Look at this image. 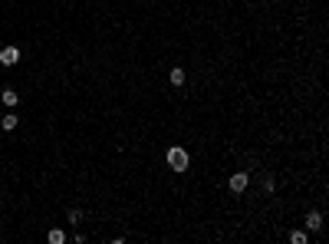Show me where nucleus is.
<instances>
[{"label":"nucleus","mask_w":329,"mask_h":244,"mask_svg":"<svg viewBox=\"0 0 329 244\" xmlns=\"http://www.w3.org/2000/svg\"><path fill=\"white\" fill-rule=\"evenodd\" d=\"M168 165L175 168V172H188V152L181 145H171V149H168Z\"/></svg>","instance_id":"1"},{"label":"nucleus","mask_w":329,"mask_h":244,"mask_svg":"<svg viewBox=\"0 0 329 244\" xmlns=\"http://www.w3.org/2000/svg\"><path fill=\"white\" fill-rule=\"evenodd\" d=\"M0 63L3 66H17L20 63V46H3L0 50Z\"/></svg>","instance_id":"2"},{"label":"nucleus","mask_w":329,"mask_h":244,"mask_svg":"<svg viewBox=\"0 0 329 244\" xmlns=\"http://www.w3.org/2000/svg\"><path fill=\"white\" fill-rule=\"evenodd\" d=\"M247 185H250L247 172H234V175H230V191H244Z\"/></svg>","instance_id":"3"},{"label":"nucleus","mask_w":329,"mask_h":244,"mask_svg":"<svg viewBox=\"0 0 329 244\" xmlns=\"http://www.w3.org/2000/svg\"><path fill=\"white\" fill-rule=\"evenodd\" d=\"M306 228L309 231H319V228H323V214H319V211H309L306 214Z\"/></svg>","instance_id":"4"},{"label":"nucleus","mask_w":329,"mask_h":244,"mask_svg":"<svg viewBox=\"0 0 329 244\" xmlns=\"http://www.w3.org/2000/svg\"><path fill=\"white\" fill-rule=\"evenodd\" d=\"M0 99H3V106H17V102H20V92H17V89H3Z\"/></svg>","instance_id":"5"},{"label":"nucleus","mask_w":329,"mask_h":244,"mask_svg":"<svg viewBox=\"0 0 329 244\" xmlns=\"http://www.w3.org/2000/svg\"><path fill=\"white\" fill-rule=\"evenodd\" d=\"M168 79H171V86H185V69L175 66L171 73H168Z\"/></svg>","instance_id":"6"},{"label":"nucleus","mask_w":329,"mask_h":244,"mask_svg":"<svg viewBox=\"0 0 329 244\" xmlns=\"http://www.w3.org/2000/svg\"><path fill=\"white\" fill-rule=\"evenodd\" d=\"M46 238H50V244H63V241H66V234L59 231V228H53V231L46 234Z\"/></svg>","instance_id":"7"},{"label":"nucleus","mask_w":329,"mask_h":244,"mask_svg":"<svg viewBox=\"0 0 329 244\" xmlns=\"http://www.w3.org/2000/svg\"><path fill=\"white\" fill-rule=\"evenodd\" d=\"M17 116H3V119H0V125H3V129H7V132H10V129H17Z\"/></svg>","instance_id":"8"},{"label":"nucleus","mask_w":329,"mask_h":244,"mask_svg":"<svg viewBox=\"0 0 329 244\" xmlns=\"http://www.w3.org/2000/svg\"><path fill=\"white\" fill-rule=\"evenodd\" d=\"M290 244H306V231H293L290 234Z\"/></svg>","instance_id":"9"},{"label":"nucleus","mask_w":329,"mask_h":244,"mask_svg":"<svg viewBox=\"0 0 329 244\" xmlns=\"http://www.w3.org/2000/svg\"><path fill=\"white\" fill-rule=\"evenodd\" d=\"M69 221H73V224H79V221H82V211H79V208H73V211H69Z\"/></svg>","instance_id":"10"}]
</instances>
